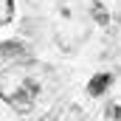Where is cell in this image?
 <instances>
[{"label":"cell","mask_w":121,"mask_h":121,"mask_svg":"<svg viewBox=\"0 0 121 121\" xmlns=\"http://www.w3.org/2000/svg\"><path fill=\"white\" fill-rule=\"evenodd\" d=\"M39 73L42 68H37L34 62H17L0 70V96L6 99V104L17 113H31L39 93L48 87V76Z\"/></svg>","instance_id":"obj_1"},{"label":"cell","mask_w":121,"mask_h":121,"mask_svg":"<svg viewBox=\"0 0 121 121\" xmlns=\"http://www.w3.org/2000/svg\"><path fill=\"white\" fill-rule=\"evenodd\" d=\"M0 54L6 59H17V62H28V48L23 42H0Z\"/></svg>","instance_id":"obj_2"},{"label":"cell","mask_w":121,"mask_h":121,"mask_svg":"<svg viewBox=\"0 0 121 121\" xmlns=\"http://www.w3.org/2000/svg\"><path fill=\"white\" fill-rule=\"evenodd\" d=\"M110 82H113L110 73H96L90 79V85H87V93H90V96H101V93L110 87Z\"/></svg>","instance_id":"obj_3"},{"label":"cell","mask_w":121,"mask_h":121,"mask_svg":"<svg viewBox=\"0 0 121 121\" xmlns=\"http://www.w3.org/2000/svg\"><path fill=\"white\" fill-rule=\"evenodd\" d=\"M14 17V0H0V26L11 23Z\"/></svg>","instance_id":"obj_4"},{"label":"cell","mask_w":121,"mask_h":121,"mask_svg":"<svg viewBox=\"0 0 121 121\" xmlns=\"http://www.w3.org/2000/svg\"><path fill=\"white\" fill-rule=\"evenodd\" d=\"M93 17L99 23H107V11H101V3H93Z\"/></svg>","instance_id":"obj_5"}]
</instances>
